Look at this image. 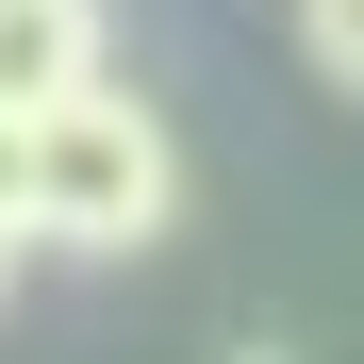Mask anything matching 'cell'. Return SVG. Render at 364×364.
<instances>
[{
  "label": "cell",
  "mask_w": 364,
  "mask_h": 364,
  "mask_svg": "<svg viewBox=\"0 0 364 364\" xmlns=\"http://www.w3.org/2000/svg\"><path fill=\"white\" fill-rule=\"evenodd\" d=\"M17 133H33V249H67V265H149L166 232H182V133H166L133 83H83V100L17 116Z\"/></svg>",
  "instance_id": "cell-1"
},
{
  "label": "cell",
  "mask_w": 364,
  "mask_h": 364,
  "mask_svg": "<svg viewBox=\"0 0 364 364\" xmlns=\"http://www.w3.org/2000/svg\"><path fill=\"white\" fill-rule=\"evenodd\" d=\"M83 83H116L100 67V0H0V116H50Z\"/></svg>",
  "instance_id": "cell-2"
},
{
  "label": "cell",
  "mask_w": 364,
  "mask_h": 364,
  "mask_svg": "<svg viewBox=\"0 0 364 364\" xmlns=\"http://www.w3.org/2000/svg\"><path fill=\"white\" fill-rule=\"evenodd\" d=\"M298 50H315V83L364 100V0H298Z\"/></svg>",
  "instance_id": "cell-3"
},
{
  "label": "cell",
  "mask_w": 364,
  "mask_h": 364,
  "mask_svg": "<svg viewBox=\"0 0 364 364\" xmlns=\"http://www.w3.org/2000/svg\"><path fill=\"white\" fill-rule=\"evenodd\" d=\"M17 282H33V232H17V215H0V298H17Z\"/></svg>",
  "instance_id": "cell-4"
},
{
  "label": "cell",
  "mask_w": 364,
  "mask_h": 364,
  "mask_svg": "<svg viewBox=\"0 0 364 364\" xmlns=\"http://www.w3.org/2000/svg\"><path fill=\"white\" fill-rule=\"evenodd\" d=\"M232 364H298V348H265V331H249V348H232Z\"/></svg>",
  "instance_id": "cell-5"
}]
</instances>
